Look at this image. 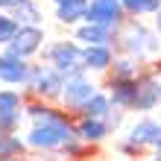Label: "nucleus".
Returning <instances> with one entry per match:
<instances>
[{"mask_svg": "<svg viewBox=\"0 0 161 161\" xmlns=\"http://www.w3.org/2000/svg\"><path fill=\"white\" fill-rule=\"evenodd\" d=\"M73 138H76V129L70 126L68 120L56 117L53 111L41 120H35L32 132L26 135V144L38 147V149H56V147H70Z\"/></svg>", "mask_w": 161, "mask_h": 161, "instance_id": "obj_1", "label": "nucleus"}, {"mask_svg": "<svg viewBox=\"0 0 161 161\" xmlns=\"http://www.w3.org/2000/svg\"><path fill=\"white\" fill-rule=\"evenodd\" d=\"M44 56L50 59V68L59 70L64 79H68V76H76V73L85 70V64H82V50H79L73 41H59V44L44 47Z\"/></svg>", "mask_w": 161, "mask_h": 161, "instance_id": "obj_2", "label": "nucleus"}, {"mask_svg": "<svg viewBox=\"0 0 161 161\" xmlns=\"http://www.w3.org/2000/svg\"><path fill=\"white\" fill-rule=\"evenodd\" d=\"M123 47H126V53L132 56V59H144V56L149 53H158L161 50V38H158V32L153 30H147L144 24H129L126 26V32H123Z\"/></svg>", "mask_w": 161, "mask_h": 161, "instance_id": "obj_3", "label": "nucleus"}, {"mask_svg": "<svg viewBox=\"0 0 161 161\" xmlns=\"http://www.w3.org/2000/svg\"><path fill=\"white\" fill-rule=\"evenodd\" d=\"M120 0H88L85 6V24H97V26H108L114 30L120 24Z\"/></svg>", "mask_w": 161, "mask_h": 161, "instance_id": "obj_4", "label": "nucleus"}, {"mask_svg": "<svg viewBox=\"0 0 161 161\" xmlns=\"http://www.w3.org/2000/svg\"><path fill=\"white\" fill-rule=\"evenodd\" d=\"M41 41H44V30L41 26H21L18 35H15V41L6 47L3 56H15V59L26 62V56H32V53L41 50Z\"/></svg>", "mask_w": 161, "mask_h": 161, "instance_id": "obj_5", "label": "nucleus"}, {"mask_svg": "<svg viewBox=\"0 0 161 161\" xmlns=\"http://www.w3.org/2000/svg\"><path fill=\"white\" fill-rule=\"evenodd\" d=\"M30 88H35V94H38V97H56V94L62 97L64 76H62L59 70H53V68L38 64V68L30 70Z\"/></svg>", "mask_w": 161, "mask_h": 161, "instance_id": "obj_6", "label": "nucleus"}, {"mask_svg": "<svg viewBox=\"0 0 161 161\" xmlns=\"http://www.w3.org/2000/svg\"><path fill=\"white\" fill-rule=\"evenodd\" d=\"M94 94H97V88L85 79V73H76V76H68L64 79V88H62V100L64 106L70 108H82L85 103H88Z\"/></svg>", "mask_w": 161, "mask_h": 161, "instance_id": "obj_7", "label": "nucleus"}, {"mask_svg": "<svg viewBox=\"0 0 161 161\" xmlns=\"http://www.w3.org/2000/svg\"><path fill=\"white\" fill-rule=\"evenodd\" d=\"M158 103H161V82H158L155 76L138 79V97H135V106H132V108L149 111V108H155Z\"/></svg>", "mask_w": 161, "mask_h": 161, "instance_id": "obj_8", "label": "nucleus"}, {"mask_svg": "<svg viewBox=\"0 0 161 161\" xmlns=\"http://www.w3.org/2000/svg\"><path fill=\"white\" fill-rule=\"evenodd\" d=\"M0 79L9 85H24L30 82V64L15 56H0Z\"/></svg>", "mask_w": 161, "mask_h": 161, "instance_id": "obj_9", "label": "nucleus"}, {"mask_svg": "<svg viewBox=\"0 0 161 161\" xmlns=\"http://www.w3.org/2000/svg\"><path fill=\"white\" fill-rule=\"evenodd\" d=\"M111 38H114V30H108V26H97V24L76 26V41H82L85 47H108Z\"/></svg>", "mask_w": 161, "mask_h": 161, "instance_id": "obj_10", "label": "nucleus"}, {"mask_svg": "<svg viewBox=\"0 0 161 161\" xmlns=\"http://www.w3.org/2000/svg\"><path fill=\"white\" fill-rule=\"evenodd\" d=\"M135 97H138V79H111V97L114 106H135Z\"/></svg>", "mask_w": 161, "mask_h": 161, "instance_id": "obj_11", "label": "nucleus"}, {"mask_svg": "<svg viewBox=\"0 0 161 161\" xmlns=\"http://www.w3.org/2000/svg\"><path fill=\"white\" fill-rule=\"evenodd\" d=\"M82 64L91 70H106L111 64V50L108 47H85L82 50Z\"/></svg>", "mask_w": 161, "mask_h": 161, "instance_id": "obj_12", "label": "nucleus"}, {"mask_svg": "<svg viewBox=\"0 0 161 161\" xmlns=\"http://www.w3.org/2000/svg\"><path fill=\"white\" fill-rule=\"evenodd\" d=\"M76 135L82 141H88V144H97V141H103L108 135V123L106 120H88V117H85L76 126Z\"/></svg>", "mask_w": 161, "mask_h": 161, "instance_id": "obj_13", "label": "nucleus"}, {"mask_svg": "<svg viewBox=\"0 0 161 161\" xmlns=\"http://www.w3.org/2000/svg\"><path fill=\"white\" fill-rule=\"evenodd\" d=\"M79 111H82L88 120H106V117H108V111H111V100L106 97V94H94V97L85 103Z\"/></svg>", "mask_w": 161, "mask_h": 161, "instance_id": "obj_14", "label": "nucleus"}, {"mask_svg": "<svg viewBox=\"0 0 161 161\" xmlns=\"http://www.w3.org/2000/svg\"><path fill=\"white\" fill-rule=\"evenodd\" d=\"M12 18L18 21V26H38L41 21V9L35 0H24L18 9H12Z\"/></svg>", "mask_w": 161, "mask_h": 161, "instance_id": "obj_15", "label": "nucleus"}, {"mask_svg": "<svg viewBox=\"0 0 161 161\" xmlns=\"http://www.w3.org/2000/svg\"><path fill=\"white\" fill-rule=\"evenodd\" d=\"M85 6H88V0H76V3H68V6H56V18H59V24L85 21Z\"/></svg>", "mask_w": 161, "mask_h": 161, "instance_id": "obj_16", "label": "nucleus"}, {"mask_svg": "<svg viewBox=\"0 0 161 161\" xmlns=\"http://www.w3.org/2000/svg\"><path fill=\"white\" fill-rule=\"evenodd\" d=\"M155 126H158L155 120H138L135 126L129 129V144H132V147H144V144H149V138H153Z\"/></svg>", "mask_w": 161, "mask_h": 161, "instance_id": "obj_17", "label": "nucleus"}, {"mask_svg": "<svg viewBox=\"0 0 161 161\" xmlns=\"http://www.w3.org/2000/svg\"><path fill=\"white\" fill-rule=\"evenodd\" d=\"M120 6H123V12H129V15H155L158 9H161V0H120Z\"/></svg>", "mask_w": 161, "mask_h": 161, "instance_id": "obj_18", "label": "nucleus"}, {"mask_svg": "<svg viewBox=\"0 0 161 161\" xmlns=\"http://www.w3.org/2000/svg\"><path fill=\"white\" fill-rule=\"evenodd\" d=\"M24 153V144L15 135H0V161H12Z\"/></svg>", "mask_w": 161, "mask_h": 161, "instance_id": "obj_19", "label": "nucleus"}, {"mask_svg": "<svg viewBox=\"0 0 161 161\" xmlns=\"http://www.w3.org/2000/svg\"><path fill=\"white\" fill-rule=\"evenodd\" d=\"M18 30H21V26H18V21L12 15H0V47H9L15 41V35H18Z\"/></svg>", "mask_w": 161, "mask_h": 161, "instance_id": "obj_20", "label": "nucleus"}, {"mask_svg": "<svg viewBox=\"0 0 161 161\" xmlns=\"http://www.w3.org/2000/svg\"><path fill=\"white\" fill-rule=\"evenodd\" d=\"M18 108H21V94L0 91V117L3 114H18Z\"/></svg>", "mask_w": 161, "mask_h": 161, "instance_id": "obj_21", "label": "nucleus"}, {"mask_svg": "<svg viewBox=\"0 0 161 161\" xmlns=\"http://www.w3.org/2000/svg\"><path fill=\"white\" fill-rule=\"evenodd\" d=\"M135 76H138L135 59H120V62H114V79H135Z\"/></svg>", "mask_w": 161, "mask_h": 161, "instance_id": "obj_22", "label": "nucleus"}, {"mask_svg": "<svg viewBox=\"0 0 161 161\" xmlns=\"http://www.w3.org/2000/svg\"><path fill=\"white\" fill-rule=\"evenodd\" d=\"M18 123H21V111L18 114H3L0 117V135H12Z\"/></svg>", "mask_w": 161, "mask_h": 161, "instance_id": "obj_23", "label": "nucleus"}, {"mask_svg": "<svg viewBox=\"0 0 161 161\" xmlns=\"http://www.w3.org/2000/svg\"><path fill=\"white\" fill-rule=\"evenodd\" d=\"M24 0H0V9H18Z\"/></svg>", "mask_w": 161, "mask_h": 161, "instance_id": "obj_24", "label": "nucleus"}, {"mask_svg": "<svg viewBox=\"0 0 161 161\" xmlns=\"http://www.w3.org/2000/svg\"><path fill=\"white\" fill-rule=\"evenodd\" d=\"M155 32H158V38H161V9L155 12Z\"/></svg>", "mask_w": 161, "mask_h": 161, "instance_id": "obj_25", "label": "nucleus"}, {"mask_svg": "<svg viewBox=\"0 0 161 161\" xmlns=\"http://www.w3.org/2000/svg\"><path fill=\"white\" fill-rule=\"evenodd\" d=\"M56 6H68V3H76V0H53Z\"/></svg>", "mask_w": 161, "mask_h": 161, "instance_id": "obj_26", "label": "nucleus"}, {"mask_svg": "<svg viewBox=\"0 0 161 161\" xmlns=\"http://www.w3.org/2000/svg\"><path fill=\"white\" fill-rule=\"evenodd\" d=\"M153 161H161V155H155V158H153Z\"/></svg>", "mask_w": 161, "mask_h": 161, "instance_id": "obj_27", "label": "nucleus"}]
</instances>
